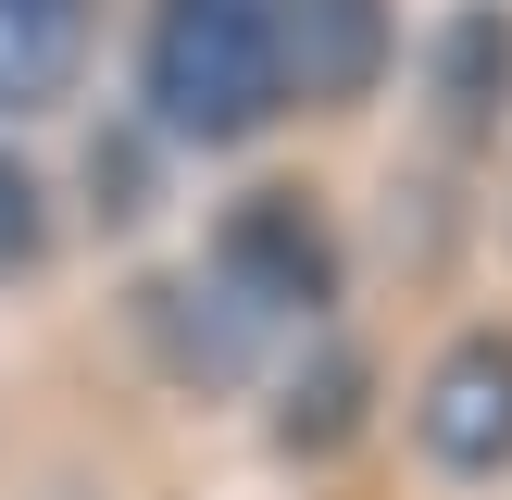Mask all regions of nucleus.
<instances>
[{"instance_id": "f257e3e1", "label": "nucleus", "mask_w": 512, "mask_h": 500, "mask_svg": "<svg viewBox=\"0 0 512 500\" xmlns=\"http://www.w3.org/2000/svg\"><path fill=\"white\" fill-rule=\"evenodd\" d=\"M125 113L163 150L238 163L288 125V50H275V0H138L125 25Z\"/></svg>"}, {"instance_id": "f03ea898", "label": "nucleus", "mask_w": 512, "mask_h": 500, "mask_svg": "<svg viewBox=\"0 0 512 500\" xmlns=\"http://www.w3.org/2000/svg\"><path fill=\"white\" fill-rule=\"evenodd\" d=\"M350 213L325 175H238V188H213V213H200V275H213L225 300H238L250 325H275V338H313V325L350 313Z\"/></svg>"}, {"instance_id": "7ed1b4c3", "label": "nucleus", "mask_w": 512, "mask_h": 500, "mask_svg": "<svg viewBox=\"0 0 512 500\" xmlns=\"http://www.w3.org/2000/svg\"><path fill=\"white\" fill-rule=\"evenodd\" d=\"M400 438L438 488H500L512 475V313H463L425 338L400 388Z\"/></svg>"}, {"instance_id": "20e7f679", "label": "nucleus", "mask_w": 512, "mask_h": 500, "mask_svg": "<svg viewBox=\"0 0 512 500\" xmlns=\"http://www.w3.org/2000/svg\"><path fill=\"white\" fill-rule=\"evenodd\" d=\"M400 88L425 100V150H438L450 175L500 163L512 150V0H438V13L413 25Z\"/></svg>"}, {"instance_id": "39448f33", "label": "nucleus", "mask_w": 512, "mask_h": 500, "mask_svg": "<svg viewBox=\"0 0 512 500\" xmlns=\"http://www.w3.org/2000/svg\"><path fill=\"white\" fill-rule=\"evenodd\" d=\"M125 338L175 400H263V375H275V325H250L200 263L125 275Z\"/></svg>"}, {"instance_id": "423d86ee", "label": "nucleus", "mask_w": 512, "mask_h": 500, "mask_svg": "<svg viewBox=\"0 0 512 500\" xmlns=\"http://www.w3.org/2000/svg\"><path fill=\"white\" fill-rule=\"evenodd\" d=\"M250 413H263V450L288 475H338L350 450L375 438V413H388V363H375L363 325H313V338L275 350V375H263Z\"/></svg>"}, {"instance_id": "0eeeda50", "label": "nucleus", "mask_w": 512, "mask_h": 500, "mask_svg": "<svg viewBox=\"0 0 512 500\" xmlns=\"http://www.w3.org/2000/svg\"><path fill=\"white\" fill-rule=\"evenodd\" d=\"M275 50H288V113H375L413 63V13L400 0H275Z\"/></svg>"}, {"instance_id": "6e6552de", "label": "nucleus", "mask_w": 512, "mask_h": 500, "mask_svg": "<svg viewBox=\"0 0 512 500\" xmlns=\"http://www.w3.org/2000/svg\"><path fill=\"white\" fill-rule=\"evenodd\" d=\"M113 38V0H0V138L75 113Z\"/></svg>"}, {"instance_id": "1a4fd4ad", "label": "nucleus", "mask_w": 512, "mask_h": 500, "mask_svg": "<svg viewBox=\"0 0 512 500\" xmlns=\"http://www.w3.org/2000/svg\"><path fill=\"white\" fill-rule=\"evenodd\" d=\"M63 213L88 225V238H113V250L163 213V138H150L125 100L88 113V138H75V163H63Z\"/></svg>"}, {"instance_id": "9d476101", "label": "nucleus", "mask_w": 512, "mask_h": 500, "mask_svg": "<svg viewBox=\"0 0 512 500\" xmlns=\"http://www.w3.org/2000/svg\"><path fill=\"white\" fill-rule=\"evenodd\" d=\"M75 213H63V163L38 138H0V288H38L63 263Z\"/></svg>"}]
</instances>
